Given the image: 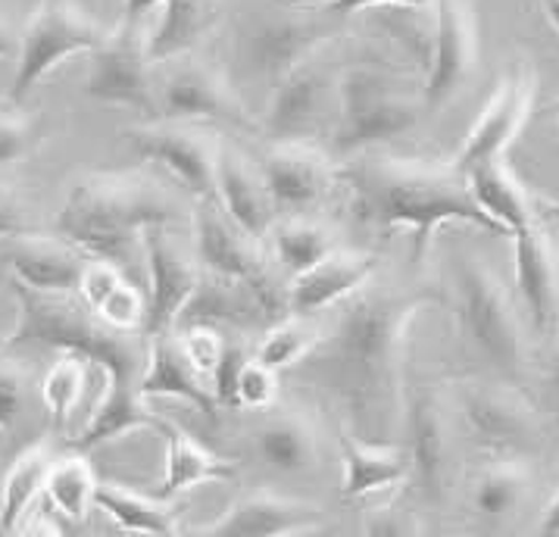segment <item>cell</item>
<instances>
[{"instance_id": "obj_24", "label": "cell", "mask_w": 559, "mask_h": 537, "mask_svg": "<svg viewBox=\"0 0 559 537\" xmlns=\"http://www.w3.org/2000/svg\"><path fill=\"white\" fill-rule=\"evenodd\" d=\"M216 203L247 238H253L260 244L275 228L278 206L260 176V166H253L241 151H235L228 144H223L219 169H216Z\"/></svg>"}, {"instance_id": "obj_28", "label": "cell", "mask_w": 559, "mask_h": 537, "mask_svg": "<svg viewBox=\"0 0 559 537\" xmlns=\"http://www.w3.org/2000/svg\"><path fill=\"white\" fill-rule=\"evenodd\" d=\"M223 23V0H166L159 23L147 32L154 67L191 57Z\"/></svg>"}, {"instance_id": "obj_15", "label": "cell", "mask_w": 559, "mask_h": 537, "mask_svg": "<svg viewBox=\"0 0 559 537\" xmlns=\"http://www.w3.org/2000/svg\"><path fill=\"white\" fill-rule=\"evenodd\" d=\"M332 100L337 104V72L329 67L325 50H319L300 67H294L282 82L272 85V97L260 119V132L272 144L313 141V134L325 122Z\"/></svg>"}, {"instance_id": "obj_51", "label": "cell", "mask_w": 559, "mask_h": 537, "mask_svg": "<svg viewBox=\"0 0 559 537\" xmlns=\"http://www.w3.org/2000/svg\"><path fill=\"white\" fill-rule=\"evenodd\" d=\"M540 537H559V488L557 493L550 497V503L544 506V515H540V528H537Z\"/></svg>"}, {"instance_id": "obj_41", "label": "cell", "mask_w": 559, "mask_h": 537, "mask_svg": "<svg viewBox=\"0 0 559 537\" xmlns=\"http://www.w3.org/2000/svg\"><path fill=\"white\" fill-rule=\"evenodd\" d=\"M97 319L104 325H110L116 332L126 335H144V319H147V297H141V291L134 288L132 282L126 278L116 291L107 297V303L97 310Z\"/></svg>"}, {"instance_id": "obj_55", "label": "cell", "mask_w": 559, "mask_h": 537, "mask_svg": "<svg viewBox=\"0 0 559 537\" xmlns=\"http://www.w3.org/2000/svg\"><path fill=\"white\" fill-rule=\"evenodd\" d=\"M0 537H10V535H7V532H3V528H0Z\"/></svg>"}, {"instance_id": "obj_48", "label": "cell", "mask_w": 559, "mask_h": 537, "mask_svg": "<svg viewBox=\"0 0 559 537\" xmlns=\"http://www.w3.org/2000/svg\"><path fill=\"white\" fill-rule=\"evenodd\" d=\"M544 401H547V413L559 438V347H554L544 359Z\"/></svg>"}, {"instance_id": "obj_17", "label": "cell", "mask_w": 559, "mask_h": 537, "mask_svg": "<svg viewBox=\"0 0 559 537\" xmlns=\"http://www.w3.org/2000/svg\"><path fill=\"white\" fill-rule=\"evenodd\" d=\"M144 266H147V319L144 337L173 335L188 300L201 288L203 268L198 253H188L169 228L144 235Z\"/></svg>"}, {"instance_id": "obj_47", "label": "cell", "mask_w": 559, "mask_h": 537, "mask_svg": "<svg viewBox=\"0 0 559 537\" xmlns=\"http://www.w3.org/2000/svg\"><path fill=\"white\" fill-rule=\"evenodd\" d=\"M376 7H394V10H406V13H423V10L435 7V0H335V3H329V13L337 16V20H347L354 13L376 10Z\"/></svg>"}, {"instance_id": "obj_19", "label": "cell", "mask_w": 559, "mask_h": 537, "mask_svg": "<svg viewBox=\"0 0 559 537\" xmlns=\"http://www.w3.org/2000/svg\"><path fill=\"white\" fill-rule=\"evenodd\" d=\"M325 518V510L307 500L275 491H250L213 522L191 528L188 537H300L319 532Z\"/></svg>"}, {"instance_id": "obj_26", "label": "cell", "mask_w": 559, "mask_h": 537, "mask_svg": "<svg viewBox=\"0 0 559 537\" xmlns=\"http://www.w3.org/2000/svg\"><path fill=\"white\" fill-rule=\"evenodd\" d=\"M472 188V198L491 216L493 223L503 228V235L513 241L515 235L528 231L532 225L544 223L540 216V198H535L525 181L513 172L507 159H493L485 166H475L466 172Z\"/></svg>"}, {"instance_id": "obj_4", "label": "cell", "mask_w": 559, "mask_h": 537, "mask_svg": "<svg viewBox=\"0 0 559 537\" xmlns=\"http://www.w3.org/2000/svg\"><path fill=\"white\" fill-rule=\"evenodd\" d=\"M185 219L179 198L147 172H88L69 188L53 228L88 260L132 266L147 231Z\"/></svg>"}, {"instance_id": "obj_35", "label": "cell", "mask_w": 559, "mask_h": 537, "mask_svg": "<svg viewBox=\"0 0 559 537\" xmlns=\"http://www.w3.org/2000/svg\"><path fill=\"white\" fill-rule=\"evenodd\" d=\"M532 485L535 478L525 460H491L472 478V513L485 522H503L519 513V506L532 493Z\"/></svg>"}, {"instance_id": "obj_16", "label": "cell", "mask_w": 559, "mask_h": 537, "mask_svg": "<svg viewBox=\"0 0 559 537\" xmlns=\"http://www.w3.org/2000/svg\"><path fill=\"white\" fill-rule=\"evenodd\" d=\"M403 441L409 456V481L419 497L441 506L453 485V434L448 413L435 391L416 387L403 409Z\"/></svg>"}, {"instance_id": "obj_8", "label": "cell", "mask_w": 559, "mask_h": 537, "mask_svg": "<svg viewBox=\"0 0 559 537\" xmlns=\"http://www.w3.org/2000/svg\"><path fill=\"white\" fill-rule=\"evenodd\" d=\"M107 35H110V28L88 16L79 7V0H41L20 35L10 104L23 107L25 97L63 60L75 57V53L97 50Z\"/></svg>"}, {"instance_id": "obj_49", "label": "cell", "mask_w": 559, "mask_h": 537, "mask_svg": "<svg viewBox=\"0 0 559 537\" xmlns=\"http://www.w3.org/2000/svg\"><path fill=\"white\" fill-rule=\"evenodd\" d=\"M166 0H122V23H134V25H144V20L163 7Z\"/></svg>"}, {"instance_id": "obj_53", "label": "cell", "mask_w": 559, "mask_h": 537, "mask_svg": "<svg viewBox=\"0 0 559 537\" xmlns=\"http://www.w3.org/2000/svg\"><path fill=\"white\" fill-rule=\"evenodd\" d=\"M544 13H547L550 25L559 32V0H544Z\"/></svg>"}, {"instance_id": "obj_57", "label": "cell", "mask_w": 559, "mask_h": 537, "mask_svg": "<svg viewBox=\"0 0 559 537\" xmlns=\"http://www.w3.org/2000/svg\"><path fill=\"white\" fill-rule=\"evenodd\" d=\"M322 3H335V0H322Z\"/></svg>"}, {"instance_id": "obj_22", "label": "cell", "mask_w": 559, "mask_h": 537, "mask_svg": "<svg viewBox=\"0 0 559 537\" xmlns=\"http://www.w3.org/2000/svg\"><path fill=\"white\" fill-rule=\"evenodd\" d=\"M3 263L16 275V285L38 294H75L88 256L60 235H16L3 241Z\"/></svg>"}, {"instance_id": "obj_31", "label": "cell", "mask_w": 559, "mask_h": 537, "mask_svg": "<svg viewBox=\"0 0 559 537\" xmlns=\"http://www.w3.org/2000/svg\"><path fill=\"white\" fill-rule=\"evenodd\" d=\"M166 438V469H163V485H159L157 497L169 500L176 493L191 491L206 481H223L235 475V463H228L223 456H216L213 450L201 444L194 434H188L185 428L163 422Z\"/></svg>"}, {"instance_id": "obj_54", "label": "cell", "mask_w": 559, "mask_h": 537, "mask_svg": "<svg viewBox=\"0 0 559 537\" xmlns=\"http://www.w3.org/2000/svg\"><path fill=\"white\" fill-rule=\"evenodd\" d=\"M540 216L544 219H559V201H540Z\"/></svg>"}, {"instance_id": "obj_37", "label": "cell", "mask_w": 559, "mask_h": 537, "mask_svg": "<svg viewBox=\"0 0 559 537\" xmlns=\"http://www.w3.org/2000/svg\"><path fill=\"white\" fill-rule=\"evenodd\" d=\"M91 369L94 366L79 354H60L50 362V369L41 379V403H45V409L50 413L57 428L67 426L69 416L75 413V406L85 397Z\"/></svg>"}, {"instance_id": "obj_1", "label": "cell", "mask_w": 559, "mask_h": 537, "mask_svg": "<svg viewBox=\"0 0 559 537\" xmlns=\"http://www.w3.org/2000/svg\"><path fill=\"white\" fill-rule=\"evenodd\" d=\"M428 303L431 297L423 291L369 282L297 366V375L329 394L344 413L350 434L369 444H388L394 428H403V350Z\"/></svg>"}, {"instance_id": "obj_40", "label": "cell", "mask_w": 559, "mask_h": 537, "mask_svg": "<svg viewBox=\"0 0 559 537\" xmlns=\"http://www.w3.org/2000/svg\"><path fill=\"white\" fill-rule=\"evenodd\" d=\"M28 394V369L20 359L0 357V434L23 422Z\"/></svg>"}, {"instance_id": "obj_3", "label": "cell", "mask_w": 559, "mask_h": 537, "mask_svg": "<svg viewBox=\"0 0 559 537\" xmlns=\"http://www.w3.org/2000/svg\"><path fill=\"white\" fill-rule=\"evenodd\" d=\"M337 181L350 191V206L359 223L381 235L409 231L416 260H426L431 238L448 223L475 225L488 235L507 238L472 198L469 179L453 163L372 151L337 163Z\"/></svg>"}, {"instance_id": "obj_45", "label": "cell", "mask_w": 559, "mask_h": 537, "mask_svg": "<svg viewBox=\"0 0 559 537\" xmlns=\"http://www.w3.org/2000/svg\"><path fill=\"white\" fill-rule=\"evenodd\" d=\"M362 537H428L423 522L401 506H379L369 510L362 522Z\"/></svg>"}, {"instance_id": "obj_10", "label": "cell", "mask_w": 559, "mask_h": 537, "mask_svg": "<svg viewBox=\"0 0 559 537\" xmlns=\"http://www.w3.org/2000/svg\"><path fill=\"white\" fill-rule=\"evenodd\" d=\"M456 406L472 441L493 460H525L540 444L537 409L513 384L469 381L460 387Z\"/></svg>"}, {"instance_id": "obj_43", "label": "cell", "mask_w": 559, "mask_h": 537, "mask_svg": "<svg viewBox=\"0 0 559 537\" xmlns=\"http://www.w3.org/2000/svg\"><path fill=\"white\" fill-rule=\"evenodd\" d=\"M278 401V372L266 369L260 359H247L235 379V406L272 409Z\"/></svg>"}, {"instance_id": "obj_38", "label": "cell", "mask_w": 559, "mask_h": 537, "mask_svg": "<svg viewBox=\"0 0 559 537\" xmlns=\"http://www.w3.org/2000/svg\"><path fill=\"white\" fill-rule=\"evenodd\" d=\"M325 332H319L313 322L307 319H285L278 325H272L266 335L257 344V357L266 369L282 372V369H297L304 359L316 350V344L322 341Z\"/></svg>"}, {"instance_id": "obj_6", "label": "cell", "mask_w": 559, "mask_h": 537, "mask_svg": "<svg viewBox=\"0 0 559 537\" xmlns=\"http://www.w3.org/2000/svg\"><path fill=\"white\" fill-rule=\"evenodd\" d=\"M456 319L469 350L503 384L525 379L528 372V335L515 310L513 294L493 275V268L475 256H463L453 272Z\"/></svg>"}, {"instance_id": "obj_12", "label": "cell", "mask_w": 559, "mask_h": 537, "mask_svg": "<svg viewBox=\"0 0 559 537\" xmlns=\"http://www.w3.org/2000/svg\"><path fill=\"white\" fill-rule=\"evenodd\" d=\"M126 141L138 157L163 166L198 201H216V169L223 141L206 126L151 119L147 126L129 129Z\"/></svg>"}, {"instance_id": "obj_5", "label": "cell", "mask_w": 559, "mask_h": 537, "mask_svg": "<svg viewBox=\"0 0 559 537\" xmlns=\"http://www.w3.org/2000/svg\"><path fill=\"white\" fill-rule=\"evenodd\" d=\"M332 157L354 159L397 141L426 116V94L384 60H357L337 72Z\"/></svg>"}, {"instance_id": "obj_13", "label": "cell", "mask_w": 559, "mask_h": 537, "mask_svg": "<svg viewBox=\"0 0 559 537\" xmlns=\"http://www.w3.org/2000/svg\"><path fill=\"white\" fill-rule=\"evenodd\" d=\"M537 100V72L528 60H519L510 67L497 88L488 97V104L481 107L478 119L472 122L469 134L463 138L453 166L466 176L475 166H485L493 159L507 157V151L513 147V141L522 134L525 122L532 119Z\"/></svg>"}, {"instance_id": "obj_34", "label": "cell", "mask_w": 559, "mask_h": 537, "mask_svg": "<svg viewBox=\"0 0 559 537\" xmlns=\"http://www.w3.org/2000/svg\"><path fill=\"white\" fill-rule=\"evenodd\" d=\"M53 463H57L53 444L41 438V441L28 444L7 469L3 481H0V528L7 535H13L20 528L32 503L45 493Z\"/></svg>"}, {"instance_id": "obj_25", "label": "cell", "mask_w": 559, "mask_h": 537, "mask_svg": "<svg viewBox=\"0 0 559 537\" xmlns=\"http://www.w3.org/2000/svg\"><path fill=\"white\" fill-rule=\"evenodd\" d=\"M141 397L144 401H181L194 409H201L203 416L216 413V394L213 384L203 379L201 372L185 359L179 347V337L159 335L147 341V362H144V375H141Z\"/></svg>"}, {"instance_id": "obj_32", "label": "cell", "mask_w": 559, "mask_h": 537, "mask_svg": "<svg viewBox=\"0 0 559 537\" xmlns=\"http://www.w3.org/2000/svg\"><path fill=\"white\" fill-rule=\"evenodd\" d=\"M335 250H341L335 228L310 216H288L285 223H275L269 235V260L285 282L319 266Z\"/></svg>"}, {"instance_id": "obj_23", "label": "cell", "mask_w": 559, "mask_h": 537, "mask_svg": "<svg viewBox=\"0 0 559 537\" xmlns=\"http://www.w3.org/2000/svg\"><path fill=\"white\" fill-rule=\"evenodd\" d=\"M376 275V256L366 250H335L319 266L297 275L288 282V315L310 319L337 307L341 300H350L362 291Z\"/></svg>"}, {"instance_id": "obj_2", "label": "cell", "mask_w": 559, "mask_h": 537, "mask_svg": "<svg viewBox=\"0 0 559 537\" xmlns=\"http://www.w3.org/2000/svg\"><path fill=\"white\" fill-rule=\"evenodd\" d=\"M16 294V322L3 337V350H57L79 354L104 375V391L82 434L72 441L75 453L119 441L132 431L154 428L163 431L157 413L141 397V375L147 362V337L126 335L104 325L88 307L72 303L69 294H38L13 285Z\"/></svg>"}, {"instance_id": "obj_44", "label": "cell", "mask_w": 559, "mask_h": 537, "mask_svg": "<svg viewBox=\"0 0 559 537\" xmlns=\"http://www.w3.org/2000/svg\"><path fill=\"white\" fill-rule=\"evenodd\" d=\"M126 282V275H122V268L112 266L107 260H88V266L82 272V282H79V300L88 307L91 313H97L104 303H107V297H110L119 285Z\"/></svg>"}, {"instance_id": "obj_11", "label": "cell", "mask_w": 559, "mask_h": 537, "mask_svg": "<svg viewBox=\"0 0 559 537\" xmlns=\"http://www.w3.org/2000/svg\"><path fill=\"white\" fill-rule=\"evenodd\" d=\"M85 91L100 104L129 107L157 119V67L147 50L144 25L119 23L104 45L91 50Z\"/></svg>"}, {"instance_id": "obj_20", "label": "cell", "mask_w": 559, "mask_h": 537, "mask_svg": "<svg viewBox=\"0 0 559 537\" xmlns=\"http://www.w3.org/2000/svg\"><path fill=\"white\" fill-rule=\"evenodd\" d=\"M341 20L329 13L322 16H282V20H266L253 32H247L245 57L250 69L266 79L269 85L282 82L294 67L310 60L313 53L325 50L341 35Z\"/></svg>"}, {"instance_id": "obj_39", "label": "cell", "mask_w": 559, "mask_h": 537, "mask_svg": "<svg viewBox=\"0 0 559 537\" xmlns=\"http://www.w3.org/2000/svg\"><path fill=\"white\" fill-rule=\"evenodd\" d=\"M41 138V129H38V119L28 116L20 107H3L0 110V166H10V163H20L25 159L35 144Z\"/></svg>"}, {"instance_id": "obj_9", "label": "cell", "mask_w": 559, "mask_h": 537, "mask_svg": "<svg viewBox=\"0 0 559 537\" xmlns=\"http://www.w3.org/2000/svg\"><path fill=\"white\" fill-rule=\"evenodd\" d=\"M157 119L219 122L231 129H260L223 69L198 57L163 63L157 75Z\"/></svg>"}, {"instance_id": "obj_21", "label": "cell", "mask_w": 559, "mask_h": 537, "mask_svg": "<svg viewBox=\"0 0 559 537\" xmlns=\"http://www.w3.org/2000/svg\"><path fill=\"white\" fill-rule=\"evenodd\" d=\"M513 272L528 325L537 337L554 341L559 335V244L547 225L537 223L515 235Z\"/></svg>"}, {"instance_id": "obj_18", "label": "cell", "mask_w": 559, "mask_h": 537, "mask_svg": "<svg viewBox=\"0 0 559 537\" xmlns=\"http://www.w3.org/2000/svg\"><path fill=\"white\" fill-rule=\"evenodd\" d=\"M257 166L278 213L288 216H307L341 184L335 157L316 147L313 141L272 144Z\"/></svg>"}, {"instance_id": "obj_29", "label": "cell", "mask_w": 559, "mask_h": 537, "mask_svg": "<svg viewBox=\"0 0 559 537\" xmlns=\"http://www.w3.org/2000/svg\"><path fill=\"white\" fill-rule=\"evenodd\" d=\"M337 450H341V463H344V475H341L344 500H359L366 493L388 491L409 478V456L401 448L369 444L357 434L344 431V434H337Z\"/></svg>"}, {"instance_id": "obj_42", "label": "cell", "mask_w": 559, "mask_h": 537, "mask_svg": "<svg viewBox=\"0 0 559 537\" xmlns=\"http://www.w3.org/2000/svg\"><path fill=\"white\" fill-rule=\"evenodd\" d=\"M179 337V347L185 359L201 372L203 379L213 384L216 379V372H219V366H223L225 357V347H228V341H225L223 332H216V329H179L176 332Z\"/></svg>"}, {"instance_id": "obj_46", "label": "cell", "mask_w": 559, "mask_h": 537, "mask_svg": "<svg viewBox=\"0 0 559 537\" xmlns=\"http://www.w3.org/2000/svg\"><path fill=\"white\" fill-rule=\"evenodd\" d=\"M16 235H28V213H25L23 198L0 184V241H10Z\"/></svg>"}, {"instance_id": "obj_33", "label": "cell", "mask_w": 559, "mask_h": 537, "mask_svg": "<svg viewBox=\"0 0 559 537\" xmlns=\"http://www.w3.org/2000/svg\"><path fill=\"white\" fill-rule=\"evenodd\" d=\"M94 506L110 515V522L119 532L144 537H176L179 535V513L159 500V497H147V493L116 485V481H100L97 485V497Z\"/></svg>"}, {"instance_id": "obj_36", "label": "cell", "mask_w": 559, "mask_h": 537, "mask_svg": "<svg viewBox=\"0 0 559 537\" xmlns=\"http://www.w3.org/2000/svg\"><path fill=\"white\" fill-rule=\"evenodd\" d=\"M97 475L94 466L85 453H67V456H57L50 478H47L45 497L47 503L57 510V513L82 525L88 518L91 506H94V497H97Z\"/></svg>"}, {"instance_id": "obj_27", "label": "cell", "mask_w": 559, "mask_h": 537, "mask_svg": "<svg viewBox=\"0 0 559 537\" xmlns=\"http://www.w3.org/2000/svg\"><path fill=\"white\" fill-rule=\"evenodd\" d=\"M216 329V332H238V329H250V325H269L266 310L260 303V297L250 291L247 285H235V282H223V278H210L203 275L201 288L188 300L185 313H181L179 329Z\"/></svg>"}, {"instance_id": "obj_14", "label": "cell", "mask_w": 559, "mask_h": 537, "mask_svg": "<svg viewBox=\"0 0 559 537\" xmlns=\"http://www.w3.org/2000/svg\"><path fill=\"white\" fill-rule=\"evenodd\" d=\"M478 69V20L469 0H435L428 45L426 112L448 107Z\"/></svg>"}, {"instance_id": "obj_52", "label": "cell", "mask_w": 559, "mask_h": 537, "mask_svg": "<svg viewBox=\"0 0 559 537\" xmlns=\"http://www.w3.org/2000/svg\"><path fill=\"white\" fill-rule=\"evenodd\" d=\"M13 53H20V35L0 20V60H7Z\"/></svg>"}, {"instance_id": "obj_56", "label": "cell", "mask_w": 559, "mask_h": 537, "mask_svg": "<svg viewBox=\"0 0 559 537\" xmlns=\"http://www.w3.org/2000/svg\"><path fill=\"white\" fill-rule=\"evenodd\" d=\"M554 110H557V116H559V100H557V107H554Z\"/></svg>"}, {"instance_id": "obj_30", "label": "cell", "mask_w": 559, "mask_h": 537, "mask_svg": "<svg viewBox=\"0 0 559 537\" xmlns=\"http://www.w3.org/2000/svg\"><path fill=\"white\" fill-rule=\"evenodd\" d=\"M257 460L282 475H304L319 466V431L294 409L266 416L253 434Z\"/></svg>"}, {"instance_id": "obj_50", "label": "cell", "mask_w": 559, "mask_h": 537, "mask_svg": "<svg viewBox=\"0 0 559 537\" xmlns=\"http://www.w3.org/2000/svg\"><path fill=\"white\" fill-rule=\"evenodd\" d=\"M20 537H63V532H60V525L50 518V515L38 513L32 515L28 522L23 525V532H20Z\"/></svg>"}, {"instance_id": "obj_7", "label": "cell", "mask_w": 559, "mask_h": 537, "mask_svg": "<svg viewBox=\"0 0 559 537\" xmlns=\"http://www.w3.org/2000/svg\"><path fill=\"white\" fill-rule=\"evenodd\" d=\"M194 253H198L203 275L247 285L257 294L272 325L292 319L288 282H282L278 268L272 266L260 241L247 238L216 201H201L194 213Z\"/></svg>"}]
</instances>
